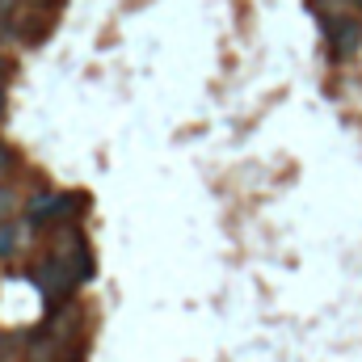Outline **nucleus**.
<instances>
[{"label": "nucleus", "instance_id": "2", "mask_svg": "<svg viewBox=\"0 0 362 362\" xmlns=\"http://www.w3.org/2000/svg\"><path fill=\"white\" fill-rule=\"evenodd\" d=\"M325 34H329V51L333 59H350L362 47V21L358 17H325Z\"/></svg>", "mask_w": 362, "mask_h": 362}, {"label": "nucleus", "instance_id": "6", "mask_svg": "<svg viewBox=\"0 0 362 362\" xmlns=\"http://www.w3.org/2000/svg\"><path fill=\"white\" fill-rule=\"evenodd\" d=\"M59 362H85V354H76V350H68V354H64Z\"/></svg>", "mask_w": 362, "mask_h": 362}, {"label": "nucleus", "instance_id": "3", "mask_svg": "<svg viewBox=\"0 0 362 362\" xmlns=\"http://www.w3.org/2000/svg\"><path fill=\"white\" fill-rule=\"evenodd\" d=\"M21 211V189L13 181H0V223H13Z\"/></svg>", "mask_w": 362, "mask_h": 362}, {"label": "nucleus", "instance_id": "5", "mask_svg": "<svg viewBox=\"0 0 362 362\" xmlns=\"http://www.w3.org/2000/svg\"><path fill=\"white\" fill-rule=\"evenodd\" d=\"M13 13H17V0H0V21L13 25Z\"/></svg>", "mask_w": 362, "mask_h": 362}, {"label": "nucleus", "instance_id": "4", "mask_svg": "<svg viewBox=\"0 0 362 362\" xmlns=\"http://www.w3.org/2000/svg\"><path fill=\"white\" fill-rule=\"evenodd\" d=\"M13 169H17V152L0 144V181H8V173H13Z\"/></svg>", "mask_w": 362, "mask_h": 362}, {"label": "nucleus", "instance_id": "8", "mask_svg": "<svg viewBox=\"0 0 362 362\" xmlns=\"http://www.w3.org/2000/svg\"><path fill=\"white\" fill-rule=\"evenodd\" d=\"M4 76H8V64L0 59V93H4Z\"/></svg>", "mask_w": 362, "mask_h": 362}, {"label": "nucleus", "instance_id": "1", "mask_svg": "<svg viewBox=\"0 0 362 362\" xmlns=\"http://www.w3.org/2000/svg\"><path fill=\"white\" fill-rule=\"evenodd\" d=\"M34 282H38V291L51 299V308H64V303L72 299V291H76V274L68 270V262L55 257V253L34 266Z\"/></svg>", "mask_w": 362, "mask_h": 362}, {"label": "nucleus", "instance_id": "9", "mask_svg": "<svg viewBox=\"0 0 362 362\" xmlns=\"http://www.w3.org/2000/svg\"><path fill=\"white\" fill-rule=\"evenodd\" d=\"M4 25H8V21H0V42H4Z\"/></svg>", "mask_w": 362, "mask_h": 362}, {"label": "nucleus", "instance_id": "7", "mask_svg": "<svg viewBox=\"0 0 362 362\" xmlns=\"http://www.w3.org/2000/svg\"><path fill=\"white\" fill-rule=\"evenodd\" d=\"M30 8H47V4H59V0H25Z\"/></svg>", "mask_w": 362, "mask_h": 362}]
</instances>
